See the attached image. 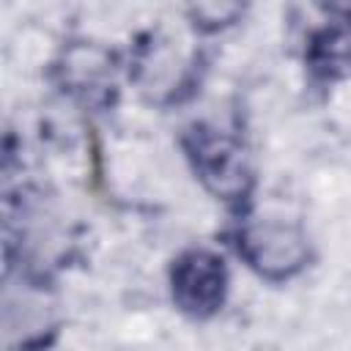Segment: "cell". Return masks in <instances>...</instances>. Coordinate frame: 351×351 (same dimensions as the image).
<instances>
[{
	"label": "cell",
	"instance_id": "cell-4",
	"mask_svg": "<svg viewBox=\"0 0 351 351\" xmlns=\"http://www.w3.org/2000/svg\"><path fill=\"white\" fill-rule=\"evenodd\" d=\"M307 69L315 80H340L351 74V16L315 30L304 49Z\"/></svg>",
	"mask_w": 351,
	"mask_h": 351
},
{
	"label": "cell",
	"instance_id": "cell-3",
	"mask_svg": "<svg viewBox=\"0 0 351 351\" xmlns=\"http://www.w3.org/2000/svg\"><path fill=\"white\" fill-rule=\"evenodd\" d=\"M170 293L181 313L211 318L225 304L228 293L225 261L206 247L184 250L170 266Z\"/></svg>",
	"mask_w": 351,
	"mask_h": 351
},
{
	"label": "cell",
	"instance_id": "cell-2",
	"mask_svg": "<svg viewBox=\"0 0 351 351\" xmlns=\"http://www.w3.org/2000/svg\"><path fill=\"white\" fill-rule=\"evenodd\" d=\"M239 255L266 280L280 282L307 266L310 244L302 228L288 222H252L236 233Z\"/></svg>",
	"mask_w": 351,
	"mask_h": 351
},
{
	"label": "cell",
	"instance_id": "cell-1",
	"mask_svg": "<svg viewBox=\"0 0 351 351\" xmlns=\"http://www.w3.org/2000/svg\"><path fill=\"white\" fill-rule=\"evenodd\" d=\"M200 184L222 203L241 206L252 192V167L244 145L208 123H192L181 137Z\"/></svg>",
	"mask_w": 351,
	"mask_h": 351
}]
</instances>
